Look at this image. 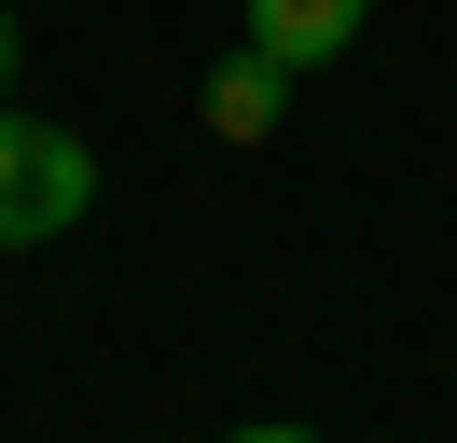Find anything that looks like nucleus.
Instances as JSON below:
<instances>
[{
  "mask_svg": "<svg viewBox=\"0 0 457 443\" xmlns=\"http://www.w3.org/2000/svg\"><path fill=\"white\" fill-rule=\"evenodd\" d=\"M84 208H97V153H84L70 125H42V111H14V97H0V249L70 236Z\"/></svg>",
  "mask_w": 457,
  "mask_h": 443,
  "instance_id": "1",
  "label": "nucleus"
},
{
  "mask_svg": "<svg viewBox=\"0 0 457 443\" xmlns=\"http://www.w3.org/2000/svg\"><path fill=\"white\" fill-rule=\"evenodd\" d=\"M291 83H305V70H278V55H263V42H236L222 70L195 83V125L250 153V138H278V125H291Z\"/></svg>",
  "mask_w": 457,
  "mask_h": 443,
  "instance_id": "2",
  "label": "nucleus"
},
{
  "mask_svg": "<svg viewBox=\"0 0 457 443\" xmlns=\"http://www.w3.org/2000/svg\"><path fill=\"white\" fill-rule=\"evenodd\" d=\"M374 0H250V42L278 55V70H333V55H361Z\"/></svg>",
  "mask_w": 457,
  "mask_h": 443,
  "instance_id": "3",
  "label": "nucleus"
},
{
  "mask_svg": "<svg viewBox=\"0 0 457 443\" xmlns=\"http://www.w3.org/2000/svg\"><path fill=\"white\" fill-rule=\"evenodd\" d=\"M14 55H29V28H14V0H0V97H14Z\"/></svg>",
  "mask_w": 457,
  "mask_h": 443,
  "instance_id": "4",
  "label": "nucleus"
}]
</instances>
